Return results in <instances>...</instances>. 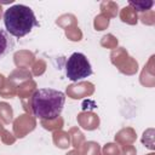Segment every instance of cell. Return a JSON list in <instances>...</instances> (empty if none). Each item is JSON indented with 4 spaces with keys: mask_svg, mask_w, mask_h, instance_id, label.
Instances as JSON below:
<instances>
[{
    "mask_svg": "<svg viewBox=\"0 0 155 155\" xmlns=\"http://www.w3.org/2000/svg\"><path fill=\"white\" fill-rule=\"evenodd\" d=\"M65 75L73 82H79L93 74L92 65L81 52H74L65 62Z\"/></svg>",
    "mask_w": 155,
    "mask_h": 155,
    "instance_id": "3",
    "label": "cell"
},
{
    "mask_svg": "<svg viewBox=\"0 0 155 155\" xmlns=\"http://www.w3.org/2000/svg\"><path fill=\"white\" fill-rule=\"evenodd\" d=\"M128 5L138 12H144L153 7L154 1H128Z\"/></svg>",
    "mask_w": 155,
    "mask_h": 155,
    "instance_id": "5",
    "label": "cell"
},
{
    "mask_svg": "<svg viewBox=\"0 0 155 155\" xmlns=\"http://www.w3.org/2000/svg\"><path fill=\"white\" fill-rule=\"evenodd\" d=\"M64 104L65 93L54 88H38L30 98L33 115L45 121L57 119L62 114Z\"/></svg>",
    "mask_w": 155,
    "mask_h": 155,
    "instance_id": "1",
    "label": "cell"
},
{
    "mask_svg": "<svg viewBox=\"0 0 155 155\" xmlns=\"http://www.w3.org/2000/svg\"><path fill=\"white\" fill-rule=\"evenodd\" d=\"M2 19L6 31L18 39L28 35L35 27H39L34 11L23 4H16L6 8Z\"/></svg>",
    "mask_w": 155,
    "mask_h": 155,
    "instance_id": "2",
    "label": "cell"
},
{
    "mask_svg": "<svg viewBox=\"0 0 155 155\" xmlns=\"http://www.w3.org/2000/svg\"><path fill=\"white\" fill-rule=\"evenodd\" d=\"M15 48V40L4 29H0V59L6 57Z\"/></svg>",
    "mask_w": 155,
    "mask_h": 155,
    "instance_id": "4",
    "label": "cell"
}]
</instances>
